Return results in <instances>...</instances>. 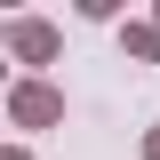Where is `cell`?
I'll list each match as a JSON object with an SVG mask.
<instances>
[{
    "mask_svg": "<svg viewBox=\"0 0 160 160\" xmlns=\"http://www.w3.org/2000/svg\"><path fill=\"white\" fill-rule=\"evenodd\" d=\"M16 48H24V56H48V48H56V40L40 32V24H16Z\"/></svg>",
    "mask_w": 160,
    "mask_h": 160,
    "instance_id": "cell-2",
    "label": "cell"
},
{
    "mask_svg": "<svg viewBox=\"0 0 160 160\" xmlns=\"http://www.w3.org/2000/svg\"><path fill=\"white\" fill-rule=\"evenodd\" d=\"M16 120H56V96H48V88H24V96H16Z\"/></svg>",
    "mask_w": 160,
    "mask_h": 160,
    "instance_id": "cell-1",
    "label": "cell"
}]
</instances>
